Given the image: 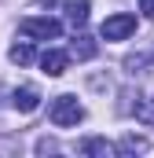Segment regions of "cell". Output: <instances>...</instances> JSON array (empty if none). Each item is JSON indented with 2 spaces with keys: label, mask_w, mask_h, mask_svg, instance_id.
Masks as SVG:
<instances>
[{
  "label": "cell",
  "mask_w": 154,
  "mask_h": 158,
  "mask_svg": "<svg viewBox=\"0 0 154 158\" xmlns=\"http://www.w3.org/2000/svg\"><path fill=\"white\" fill-rule=\"evenodd\" d=\"M48 118L55 121L59 129H66V125H77L84 118V107L77 103V96H55L51 107H48Z\"/></svg>",
  "instance_id": "6da1fadb"
},
{
  "label": "cell",
  "mask_w": 154,
  "mask_h": 158,
  "mask_svg": "<svg viewBox=\"0 0 154 158\" xmlns=\"http://www.w3.org/2000/svg\"><path fill=\"white\" fill-rule=\"evenodd\" d=\"M99 33H103V40H128L132 33H136V15L117 11V15H110V19H103Z\"/></svg>",
  "instance_id": "7a4b0ae2"
},
{
  "label": "cell",
  "mask_w": 154,
  "mask_h": 158,
  "mask_svg": "<svg viewBox=\"0 0 154 158\" xmlns=\"http://www.w3.org/2000/svg\"><path fill=\"white\" fill-rule=\"evenodd\" d=\"M18 30L26 37H37V40H59L63 37V22L59 19H22Z\"/></svg>",
  "instance_id": "3957f363"
},
{
  "label": "cell",
  "mask_w": 154,
  "mask_h": 158,
  "mask_svg": "<svg viewBox=\"0 0 154 158\" xmlns=\"http://www.w3.org/2000/svg\"><path fill=\"white\" fill-rule=\"evenodd\" d=\"M40 66H44V74H48V77H63V74H66V66H70V55H66V52H59V48H48V52L40 55Z\"/></svg>",
  "instance_id": "277c9868"
},
{
  "label": "cell",
  "mask_w": 154,
  "mask_h": 158,
  "mask_svg": "<svg viewBox=\"0 0 154 158\" xmlns=\"http://www.w3.org/2000/svg\"><path fill=\"white\" fill-rule=\"evenodd\" d=\"M11 103H15V110H22V114H33V110L40 107V92L33 88V85H26V88H15V99H11Z\"/></svg>",
  "instance_id": "5b68a950"
},
{
  "label": "cell",
  "mask_w": 154,
  "mask_h": 158,
  "mask_svg": "<svg viewBox=\"0 0 154 158\" xmlns=\"http://www.w3.org/2000/svg\"><path fill=\"white\" fill-rule=\"evenodd\" d=\"M63 11L74 22V30H84V22H88V0H63Z\"/></svg>",
  "instance_id": "8992f818"
},
{
  "label": "cell",
  "mask_w": 154,
  "mask_h": 158,
  "mask_svg": "<svg viewBox=\"0 0 154 158\" xmlns=\"http://www.w3.org/2000/svg\"><path fill=\"white\" fill-rule=\"evenodd\" d=\"M95 52H99V48H95V40L84 37V33H77L74 44H70V55H77L81 63H84V59H95Z\"/></svg>",
  "instance_id": "52a82bcc"
},
{
  "label": "cell",
  "mask_w": 154,
  "mask_h": 158,
  "mask_svg": "<svg viewBox=\"0 0 154 158\" xmlns=\"http://www.w3.org/2000/svg\"><path fill=\"white\" fill-rule=\"evenodd\" d=\"M33 55H37V52H33V44H11V52H7V59H11L15 66H30V63H33Z\"/></svg>",
  "instance_id": "ba28073f"
},
{
  "label": "cell",
  "mask_w": 154,
  "mask_h": 158,
  "mask_svg": "<svg viewBox=\"0 0 154 158\" xmlns=\"http://www.w3.org/2000/svg\"><path fill=\"white\" fill-rule=\"evenodd\" d=\"M143 151H151V143H147L143 136H125V140L117 143V155H143Z\"/></svg>",
  "instance_id": "9c48e42d"
},
{
  "label": "cell",
  "mask_w": 154,
  "mask_h": 158,
  "mask_svg": "<svg viewBox=\"0 0 154 158\" xmlns=\"http://www.w3.org/2000/svg\"><path fill=\"white\" fill-rule=\"evenodd\" d=\"M81 155H103V158H110V155H117V147L107 143V140H84V143H81Z\"/></svg>",
  "instance_id": "30bf717a"
},
{
  "label": "cell",
  "mask_w": 154,
  "mask_h": 158,
  "mask_svg": "<svg viewBox=\"0 0 154 158\" xmlns=\"http://www.w3.org/2000/svg\"><path fill=\"white\" fill-rule=\"evenodd\" d=\"M147 66H151V55H147V52H136V55L125 59V70H128V74H143Z\"/></svg>",
  "instance_id": "8fae6325"
},
{
  "label": "cell",
  "mask_w": 154,
  "mask_h": 158,
  "mask_svg": "<svg viewBox=\"0 0 154 158\" xmlns=\"http://www.w3.org/2000/svg\"><path fill=\"white\" fill-rule=\"evenodd\" d=\"M136 118L143 121V125H154V96H151V99H143V103L136 107Z\"/></svg>",
  "instance_id": "7c38bea8"
},
{
  "label": "cell",
  "mask_w": 154,
  "mask_h": 158,
  "mask_svg": "<svg viewBox=\"0 0 154 158\" xmlns=\"http://www.w3.org/2000/svg\"><path fill=\"white\" fill-rule=\"evenodd\" d=\"M140 11H143L147 19H154V0H140Z\"/></svg>",
  "instance_id": "4fadbf2b"
}]
</instances>
